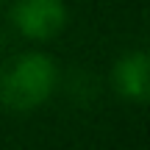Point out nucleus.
Masks as SVG:
<instances>
[{"label": "nucleus", "instance_id": "nucleus-1", "mask_svg": "<svg viewBox=\"0 0 150 150\" xmlns=\"http://www.w3.org/2000/svg\"><path fill=\"white\" fill-rule=\"evenodd\" d=\"M59 70L45 53H22L0 72V100L14 111H31L53 95Z\"/></svg>", "mask_w": 150, "mask_h": 150}, {"label": "nucleus", "instance_id": "nucleus-2", "mask_svg": "<svg viewBox=\"0 0 150 150\" xmlns=\"http://www.w3.org/2000/svg\"><path fill=\"white\" fill-rule=\"evenodd\" d=\"M11 22L25 39L47 42L67 25V6L64 0H14Z\"/></svg>", "mask_w": 150, "mask_h": 150}, {"label": "nucleus", "instance_id": "nucleus-3", "mask_svg": "<svg viewBox=\"0 0 150 150\" xmlns=\"http://www.w3.org/2000/svg\"><path fill=\"white\" fill-rule=\"evenodd\" d=\"M114 86L122 97L128 100H147L150 92V70H147V56L142 50H134V53H125L122 59L114 67Z\"/></svg>", "mask_w": 150, "mask_h": 150}]
</instances>
